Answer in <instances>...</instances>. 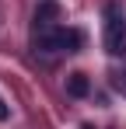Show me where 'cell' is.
<instances>
[{
	"label": "cell",
	"instance_id": "2",
	"mask_svg": "<svg viewBox=\"0 0 126 129\" xmlns=\"http://www.w3.org/2000/svg\"><path fill=\"white\" fill-rule=\"evenodd\" d=\"M105 52L109 56H126V11L119 4L105 7Z\"/></svg>",
	"mask_w": 126,
	"mask_h": 129
},
{
	"label": "cell",
	"instance_id": "6",
	"mask_svg": "<svg viewBox=\"0 0 126 129\" xmlns=\"http://www.w3.org/2000/svg\"><path fill=\"white\" fill-rule=\"evenodd\" d=\"M7 115H11V108L4 105V98H0V122H4V119H7Z\"/></svg>",
	"mask_w": 126,
	"mask_h": 129
},
{
	"label": "cell",
	"instance_id": "4",
	"mask_svg": "<svg viewBox=\"0 0 126 129\" xmlns=\"http://www.w3.org/2000/svg\"><path fill=\"white\" fill-rule=\"evenodd\" d=\"M88 91H91V80L84 73H70L67 77V94L70 98H88Z\"/></svg>",
	"mask_w": 126,
	"mask_h": 129
},
{
	"label": "cell",
	"instance_id": "3",
	"mask_svg": "<svg viewBox=\"0 0 126 129\" xmlns=\"http://www.w3.org/2000/svg\"><path fill=\"white\" fill-rule=\"evenodd\" d=\"M56 18H60V4H56V0H42V4H39V11H35V21H39V28L53 24Z\"/></svg>",
	"mask_w": 126,
	"mask_h": 129
},
{
	"label": "cell",
	"instance_id": "1",
	"mask_svg": "<svg viewBox=\"0 0 126 129\" xmlns=\"http://www.w3.org/2000/svg\"><path fill=\"white\" fill-rule=\"evenodd\" d=\"M81 31L77 28H56V24H46L39 28V35H35V49L39 52H77L81 49Z\"/></svg>",
	"mask_w": 126,
	"mask_h": 129
},
{
	"label": "cell",
	"instance_id": "5",
	"mask_svg": "<svg viewBox=\"0 0 126 129\" xmlns=\"http://www.w3.org/2000/svg\"><path fill=\"white\" fill-rule=\"evenodd\" d=\"M116 87H119V91L126 94V70H123V73H116Z\"/></svg>",
	"mask_w": 126,
	"mask_h": 129
}]
</instances>
